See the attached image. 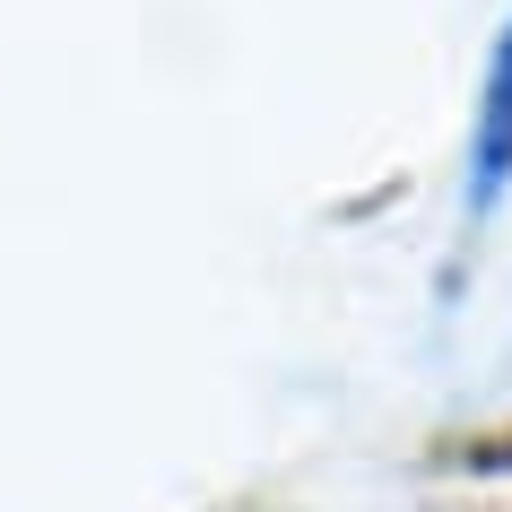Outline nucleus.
Segmentation results:
<instances>
[{"mask_svg": "<svg viewBox=\"0 0 512 512\" xmlns=\"http://www.w3.org/2000/svg\"><path fill=\"white\" fill-rule=\"evenodd\" d=\"M512 209V9L486 44L478 96H469V148H460V243H478Z\"/></svg>", "mask_w": 512, "mask_h": 512, "instance_id": "obj_1", "label": "nucleus"}]
</instances>
